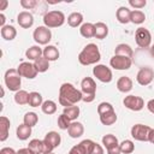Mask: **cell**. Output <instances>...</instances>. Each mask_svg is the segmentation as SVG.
<instances>
[{"instance_id":"6da1fadb","label":"cell","mask_w":154,"mask_h":154,"mask_svg":"<svg viewBox=\"0 0 154 154\" xmlns=\"http://www.w3.org/2000/svg\"><path fill=\"white\" fill-rule=\"evenodd\" d=\"M83 93L71 83H63L59 89V103L65 107H70L82 101Z\"/></svg>"},{"instance_id":"7a4b0ae2","label":"cell","mask_w":154,"mask_h":154,"mask_svg":"<svg viewBox=\"0 0 154 154\" xmlns=\"http://www.w3.org/2000/svg\"><path fill=\"white\" fill-rule=\"evenodd\" d=\"M100 59H101V53L95 43H88L78 54V61L84 66L94 65L99 63Z\"/></svg>"},{"instance_id":"3957f363","label":"cell","mask_w":154,"mask_h":154,"mask_svg":"<svg viewBox=\"0 0 154 154\" xmlns=\"http://www.w3.org/2000/svg\"><path fill=\"white\" fill-rule=\"evenodd\" d=\"M4 81H5V85L7 87V89L10 91H18V90H20L22 77L18 73L17 69H8L5 72Z\"/></svg>"},{"instance_id":"277c9868","label":"cell","mask_w":154,"mask_h":154,"mask_svg":"<svg viewBox=\"0 0 154 154\" xmlns=\"http://www.w3.org/2000/svg\"><path fill=\"white\" fill-rule=\"evenodd\" d=\"M65 14L61 11L53 10L43 16V24L47 28H59L65 23Z\"/></svg>"},{"instance_id":"5b68a950","label":"cell","mask_w":154,"mask_h":154,"mask_svg":"<svg viewBox=\"0 0 154 154\" xmlns=\"http://www.w3.org/2000/svg\"><path fill=\"white\" fill-rule=\"evenodd\" d=\"M93 75L94 77H96V79H99L102 83H109L113 78L111 69L103 64H96L93 67Z\"/></svg>"},{"instance_id":"8992f818","label":"cell","mask_w":154,"mask_h":154,"mask_svg":"<svg viewBox=\"0 0 154 154\" xmlns=\"http://www.w3.org/2000/svg\"><path fill=\"white\" fill-rule=\"evenodd\" d=\"M152 128L144 124H135L131 128V136L132 138H135L136 141H141V142H148V137H149V132H150Z\"/></svg>"},{"instance_id":"52a82bcc","label":"cell","mask_w":154,"mask_h":154,"mask_svg":"<svg viewBox=\"0 0 154 154\" xmlns=\"http://www.w3.org/2000/svg\"><path fill=\"white\" fill-rule=\"evenodd\" d=\"M32 38L37 45H48V42L52 40V31L45 25L37 26L32 32Z\"/></svg>"},{"instance_id":"ba28073f","label":"cell","mask_w":154,"mask_h":154,"mask_svg":"<svg viewBox=\"0 0 154 154\" xmlns=\"http://www.w3.org/2000/svg\"><path fill=\"white\" fill-rule=\"evenodd\" d=\"M135 41L140 48H148L152 43V35L150 31L143 26L138 28L135 32Z\"/></svg>"},{"instance_id":"9c48e42d","label":"cell","mask_w":154,"mask_h":154,"mask_svg":"<svg viewBox=\"0 0 154 154\" xmlns=\"http://www.w3.org/2000/svg\"><path fill=\"white\" fill-rule=\"evenodd\" d=\"M60 142H61V137H60V135L57 131H49V132H47L46 136H45V138H43L45 153L53 152L57 147H59Z\"/></svg>"},{"instance_id":"30bf717a","label":"cell","mask_w":154,"mask_h":154,"mask_svg":"<svg viewBox=\"0 0 154 154\" xmlns=\"http://www.w3.org/2000/svg\"><path fill=\"white\" fill-rule=\"evenodd\" d=\"M17 71L20 75V77H25L28 79H34L38 73L36 67H35V65H34V63H30V61L20 63L18 65V67H17Z\"/></svg>"},{"instance_id":"8fae6325","label":"cell","mask_w":154,"mask_h":154,"mask_svg":"<svg viewBox=\"0 0 154 154\" xmlns=\"http://www.w3.org/2000/svg\"><path fill=\"white\" fill-rule=\"evenodd\" d=\"M109 65L114 70H129L132 65V59L123 55H113L109 60Z\"/></svg>"},{"instance_id":"7c38bea8","label":"cell","mask_w":154,"mask_h":154,"mask_svg":"<svg viewBox=\"0 0 154 154\" xmlns=\"http://www.w3.org/2000/svg\"><path fill=\"white\" fill-rule=\"evenodd\" d=\"M154 79V70L152 67H141L136 75V81L140 85H148Z\"/></svg>"},{"instance_id":"4fadbf2b","label":"cell","mask_w":154,"mask_h":154,"mask_svg":"<svg viewBox=\"0 0 154 154\" xmlns=\"http://www.w3.org/2000/svg\"><path fill=\"white\" fill-rule=\"evenodd\" d=\"M123 103L126 108L131 109V111H135V112H138L141 111L143 107H144V101L141 96H136V95H128L124 97L123 100Z\"/></svg>"},{"instance_id":"5bb4252c","label":"cell","mask_w":154,"mask_h":154,"mask_svg":"<svg viewBox=\"0 0 154 154\" xmlns=\"http://www.w3.org/2000/svg\"><path fill=\"white\" fill-rule=\"evenodd\" d=\"M81 91L83 95H96V83L91 77H84L81 82Z\"/></svg>"},{"instance_id":"9a60e30c","label":"cell","mask_w":154,"mask_h":154,"mask_svg":"<svg viewBox=\"0 0 154 154\" xmlns=\"http://www.w3.org/2000/svg\"><path fill=\"white\" fill-rule=\"evenodd\" d=\"M17 23L23 29H29L34 24V16L28 11H22L17 16Z\"/></svg>"},{"instance_id":"2e32d148","label":"cell","mask_w":154,"mask_h":154,"mask_svg":"<svg viewBox=\"0 0 154 154\" xmlns=\"http://www.w3.org/2000/svg\"><path fill=\"white\" fill-rule=\"evenodd\" d=\"M67 134H69V136L72 137V138H78V137H81V136L84 134V126H83V124L79 123V122H76V120L72 122L71 125H70V128L67 129Z\"/></svg>"},{"instance_id":"e0dca14e","label":"cell","mask_w":154,"mask_h":154,"mask_svg":"<svg viewBox=\"0 0 154 154\" xmlns=\"http://www.w3.org/2000/svg\"><path fill=\"white\" fill-rule=\"evenodd\" d=\"M117 89L120 93H129L132 89V81L128 76H122L117 81Z\"/></svg>"},{"instance_id":"ac0fdd59","label":"cell","mask_w":154,"mask_h":154,"mask_svg":"<svg viewBox=\"0 0 154 154\" xmlns=\"http://www.w3.org/2000/svg\"><path fill=\"white\" fill-rule=\"evenodd\" d=\"M10 125H11L10 119L7 117H5V116H1L0 117V141L1 142H4V141L7 140Z\"/></svg>"},{"instance_id":"d6986e66","label":"cell","mask_w":154,"mask_h":154,"mask_svg":"<svg viewBox=\"0 0 154 154\" xmlns=\"http://www.w3.org/2000/svg\"><path fill=\"white\" fill-rule=\"evenodd\" d=\"M60 53L58 51V48L53 45H47L45 48H43V57L48 60V61H55L58 60Z\"/></svg>"},{"instance_id":"ffe728a7","label":"cell","mask_w":154,"mask_h":154,"mask_svg":"<svg viewBox=\"0 0 154 154\" xmlns=\"http://www.w3.org/2000/svg\"><path fill=\"white\" fill-rule=\"evenodd\" d=\"M130 13H131V10H129L126 6H120L116 12L117 20L122 24H128L130 22Z\"/></svg>"},{"instance_id":"44dd1931","label":"cell","mask_w":154,"mask_h":154,"mask_svg":"<svg viewBox=\"0 0 154 154\" xmlns=\"http://www.w3.org/2000/svg\"><path fill=\"white\" fill-rule=\"evenodd\" d=\"M43 55V49L38 46V45H35V46H31L29 47L26 51H25V57L28 60H36L38 59L40 57Z\"/></svg>"},{"instance_id":"7402d4cb","label":"cell","mask_w":154,"mask_h":154,"mask_svg":"<svg viewBox=\"0 0 154 154\" xmlns=\"http://www.w3.org/2000/svg\"><path fill=\"white\" fill-rule=\"evenodd\" d=\"M0 34H1V37L6 41H12L16 38L17 36V30L13 25H5L1 28L0 30Z\"/></svg>"},{"instance_id":"603a6c76","label":"cell","mask_w":154,"mask_h":154,"mask_svg":"<svg viewBox=\"0 0 154 154\" xmlns=\"http://www.w3.org/2000/svg\"><path fill=\"white\" fill-rule=\"evenodd\" d=\"M28 148L34 153V154H43L45 153V143L43 140H38V138H34L29 142Z\"/></svg>"},{"instance_id":"cb8c5ba5","label":"cell","mask_w":154,"mask_h":154,"mask_svg":"<svg viewBox=\"0 0 154 154\" xmlns=\"http://www.w3.org/2000/svg\"><path fill=\"white\" fill-rule=\"evenodd\" d=\"M79 34L85 38L94 37L95 36V24H93V23H83L79 26Z\"/></svg>"},{"instance_id":"d4e9b609","label":"cell","mask_w":154,"mask_h":154,"mask_svg":"<svg viewBox=\"0 0 154 154\" xmlns=\"http://www.w3.org/2000/svg\"><path fill=\"white\" fill-rule=\"evenodd\" d=\"M16 135H17V138L20 140V141H25L28 140L30 136H31V128L25 125L24 123L18 125L17 130H16Z\"/></svg>"},{"instance_id":"484cf974","label":"cell","mask_w":154,"mask_h":154,"mask_svg":"<svg viewBox=\"0 0 154 154\" xmlns=\"http://www.w3.org/2000/svg\"><path fill=\"white\" fill-rule=\"evenodd\" d=\"M132 54H134L132 48L126 43H119L114 48V55H123V57L132 58Z\"/></svg>"},{"instance_id":"4316f807","label":"cell","mask_w":154,"mask_h":154,"mask_svg":"<svg viewBox=\"0 0 154 154\" xmlns=\"http://www.w3.org/2000/svg\"><path fill=\"white\" fill-rule=\"evenodd\" d=\"M67 24L71 28H77L83 24V14L81 12H72L67 17Z\"/></svg>"},{"instance_id":"83f0119b","label":"cell","mask_w":154,"mask_h":154,"mask_svg":"<svg viewBox=\"0 0 154 154\" xmlns=\"http://www.w3.org/2000/svg\"><path fill=\"white\" fill-rule=\"evenodd\" d=\"M108 35V26L103 23V22H97L95 24V36L99 40H103L106 38V36Z\"/></svg>"},{"instance_id":"f1b7e54d","label":"cell","mask_w":154,"mask_h":154,"mask_svg":"<svg viewBox=\"0 0 154 154\" xmlns=\"http://www.w3.org/2000/svg\"><path fill=\"white\" fill-rule=\"evenodd\" d=\"M13 99H14V102H16L17 105H20V106L28 105V103H29V93H28L26 90H22V89H20V90H18V91H16Z\"/></svg>"},{"instance_id":"f546056e","label":"cell","mask_w":154,"mask_h":154,"mask_svg":"<svg viewBox=\"0 0 154 154\" xmlns=\"http://www.w3.org/2000/svg\"><path fill=\"white\" fill-rule=\"evenodd\" d=\"M79 112H81V111H79V107L76 106V105L70 106V107H65L64 111H63V113H64L71 122H75V120L78 118Z\"/></svg>"},{"instance_id":"4dcf8cb0","label":"cell","mask_w":154,"mask_h":154,"mask_svg":"<svg viewBox=\"0 0 154 154\" xmlns=\"http://www.w3.org/2000/svg\"><path fill=\"white\" fill-rule=\"evenodd\" d=\"M100 122H101L102 125H106V126L113 125L117 122V113H116V111L108 112V113H105V114L100 116Z\"/></svg>"},{"instance_id":"1f68e13d","label":"cell","mask_w":154,"mask_h":154,"mask_svg":"<svg viewBox=\"0 0 154 154\" xmlns=\"http://www.w3.org/2000/svg\"><path fill=\"white\" fill-rule=\"evenodd\" d=\"M146 20V14L141 10H132L130 13V22L134 24H142Z\"/></svg>"},{"instance_id":"d6a6232c","label":"cell","mask_w":154,"mask_h":154,"mask_svg":"<svg viewBox=\"0 0 154 154\" xmlns=\"http://www.w3.org/2000/svg\"><path fill=\"white\" fill-rule=\"evenodd\" d=\"M43 103V100H42V95L37 91H31L29 93V106L31 107H38V106H42Z\"/></svg>"},{"instance_id":"836d02e7","label":"cell","mask_w":154,"mask_h":154,"mask_svg":"<svg viewBox=\"0 0 154 154\" xmlns=\"http://www.w3.org/2000/svg\"><path fill=\"white\" fill-rule=\"evenodd\" d=\"M57 103L53 101V100H46V101H43V103H42V106H41V109H42V112L45 113V114H48V116H51V114H54L55 112H57Z\"/></svg>"},{"instance_id":"e575fe53","label":"cell","mask_w":154,"mask_h":154,"mask_svg":"<svg viewBox=\"0 0 154 154\" xmlns=\"http://www.w3.org/2000/svg\"><path fill=\"white\" fill-rule=\"evenodd\" d=\"M102 144H103V147L106 148V149H108V148H112V147H116V146H119V143H118V138L114 136V135H112V134H107V135H105L103 137H102Z\"/></svg>"},{"instance_id":"d590c367","label":"cell","mask_w":154,"mask_h":154,"mask_svg":"<svg viewBox=\"0 0 154 154\" xmlns=\"http://www.w3.org/2000/svg\"><path fill=\"white\" fill-rule=\"evenodd\" d=\"M34 65H35V67H36V70H37V72H46L48 69H49V61L42 55V57H40L38 59H36L35 61H34Z\"/></svg>"},{"instance_id":"8d00e7d4","label":"cell","mask_w":154,"mask_h":154,"mask_svg":"<svg viewBox=\"0 0 154 154\" xmlns=\"http://www.w3.org/2000/svg\"><path fill=\"white\" fill-rule=\"evenodd\" d=\"M38 122V116L35 113V112H26L24 114V118H23V123L30 128L35 126Z\"/></svg>"},{"instance_id":"74e56055","label":"cell","mask_w":154,"mask_h":154,"mask_svg":"<svg viewBox=\"0 0 154 154\" xmlns=\"http://www.w3.org/2000/svg\"><path fill=\"white\" fill-rule=\"evenodd\" d=\"M119 148H120L122 154H131L135 150V143L131 140H124L119 144Z\"/></svg>"},{"instance_id":"f35d334b","label":"cell","mask_w":154,"mask_h":154,"mask_svg":"<svg viewBox=\"0 0 154 154\" xmlns=\"http://www.w3.org/2000/svg\"><path fill=\"white\" fill-rule=\"evenodd\" d=\"M71 123H72V122H71L64 113H61V114L58 117V126H59V129H61V130H67V129L70 128Z\"/></svg>"},{"instance_id":"ab89813d","label":"cell","mask_w":154,"mask_h":154,"mask_svg":"<svg viewBox=\"0 0 154 154\" xmlns=\"http://www.w3.org/2000/svg\"><path fill=\"white\" fill-rule=\"evenodd\" d=\"M113 111H114V107L109 102H100L99 106H97V113H99V116H102L105 113L113 112Z\"/></svg>"},{"instance_id":"60d3db41","label":"cell","mask_w":154,"mask_h":154,"mask_svg":"<svg viewBox=\"0 0 154 154\" xmlns=\"http://www.w3.org/2000/svg\"><path fill=\"white\" fill-rule=\"evenodd\" d=\"M79 143H81V146L84 148V150H85V153H87V154H90V153H91L93 147H94V144H95V142H94V141H91V140H89V138L83 140V141H81Z\"/></svg>"},{"instance_id":"b9f144b4","label":"cell","mask_w":154,"mask_h":154,"mask_svg":"<svg viewBox=\"0 0 154 154\" xmlns=\"http://www.w3.org/2000/svg\"><path fill=\"white\" fill-rule=\"evenodd\" d=\"M37 1L36 0H20V6L25 10H32L34 7H36Z\"/></svg>"},{"instance_id":"7bdbcfd3","label":"cell","mask_w":154,"mask_h":154,"mask_svg":"<svg viewBox=\"0 0 154 154\" xmlns=\"http://www.w3.org/2000/svg\"><path fill=\"white\" fill-rule=\"evenodd\" d=\"M129 5L134 8H143L146 5H147V1L146 0H129Z\"/></svg>"},{"instance_id":"ee69618b","label":"cell","mask_w":154,"mask_h":154,"mask_svg":"<svg viewBox=\"0 0 154 154\" xmlns=\"http://www.w3.org/2000/svg\"><path fill=\"white\" fill-rule=\"evenodd\" d=\"M69 154H87V153H85L84 148L81 146V143H78V144L73 146V147L69 150Z\"/></svg>"},{"instance_id":"f6af8a7d","label":"cell","mask_w":154,"mask_h":154,"mask_svg":"<svg viewBox=\"0 0 154 154\" xmlns=\"http://www.w3.org/2000/svg\"><path fill=\"white\" fill-rule=\"evenodd\" d=\"M103 153H105V152H103L102 146H101V144H97V143L95 142V144H94L93 150H91V153H90V154H103Z\"/></svg>"},{"instance_id":"bcb514c9","label":"cell","mask_w":154,"mask_h":154,"mask_svg":"<svg viewBox=\"0 0 154 154\" xmlns=\"http://www.w3.org/2000/svg\"><path fill=\"white\" fill-rule=\"evenodd\" d=\"M0 154H17V152L11 147H4L0 149Z\"/></svg>"},{"instance_id":"7dc6e473","label":"cell","mask_w":154,"mask_h":154,"mask_svg":"<svg viewBox=\"0 0 154 154\" xmlns=\"http://www.w3.org/2000/svg\"><path fill=\"white\" fill-rule=\"evenodd\" d=\"M106 150H107V154H122L119 146H116V147L108 148V149H106Z\"/></svg>"},{"instance_id":"c3c4849f","label":"cell","mask_w":154,"mask_h":154,"mask_svg":"<svg viewBox=\"0 0 154 154\" xmlns=\"http://www.w3.org/2000/svg\"><path fill=\"white\" fill-rule=\"evenodd\" d=\"M147 108H148V111H149L150 113L154 114V99H152V100H149V101L147 102Z\"/></svg>"},{"instance_id":"681fc988","label":"cell","mask_w":154,"mask_h":154,"mask_svg":"<svg viewBox=\"0 0 154 154\" xmlns=\"http://www.w3.org/2000/svg\"><path fill=\"white\" fill-rule=\"evenodd\" d=\"M94 99H95V95H83V97H82V101H84V102H91V101H94Z\"/></svg>"},{"instance_id":"f907efd6","label":"cell","mask_w":154,"mask_h":154,"mask_svg":"<svg viewBox=\"0 0 154 154\" xmlns=\"http://www.w3.org/2000/svg\"><path fill=\"white\" fill-rule=\"evenodd\" d=\"M17 154H34V153L26 147V148H20V149H18V150H17Z\"/></svg>"},{"instance_id":"816d5d0a","label":"cell","mask_w":154,"mask_h":154,"mask_svg":"<svg viewBox=\"0 0 154 154\" xmlns=\"http://www.w3.org/2000/svg\"><path fill=\"white\" fill-rule=\"evenodd\" d=\"M7 5H8V1H7V0H1V4H0V11L6 10Z\"/></svg>"},{"instance_id":"f5cc1de1","label":"cell","mask_w":154,"mask_h":154,"mask_svg":"<svg viewBox=\"0 0 154 154\" xmlns=\"http://www.w3.org/2000/svg\"><path fill=\"white\" fill-rule=\"evenodd\" d=\"M148 142H150V143H153V144H154V129H152V130H150V132H149Z\"/></svg>"},{"instance_id":"db71d44e","label":"cell","mask_w":154,"mask_h":154,"mask_svg":"<svg viewBox=\"0 0 154 154\" xmlns=\"http://www.w3.org/2000/svg\"><path fill=\"white\" fill-rule=\"evenodd\" d=\"M5 20H6L5 14H4V13H0V25H1V28L6 25V24H5Z\"/></svg>"},{"instance_id":"11a10c76","label":"cell","mask_w":154,"mask_h":154,"mask_svg":"<svg viewBox=\"0 0 154 154\" xmlns=\"http://www.w3.org/2000/svg\"><path fill=\"white\" fill-rule=\"evenodd\" d=\"M150 55H152V57L154 58V45H153V46L150 47Z\"/></svg>"},{"instance_id":"9f6ffc18","label":"cell","mask_w":154,"mask_h":154,"mask_svg":"<svg viewBox=\"0 0 154 154\" xmlns=\"http://www.w3.org/2000/svg\"><path fill=\"white\" fill-rule=\"evenodd\" d=\"M45 154H55V153H53V152H49V153H45Z\"/></svg>"}]
</instances>
